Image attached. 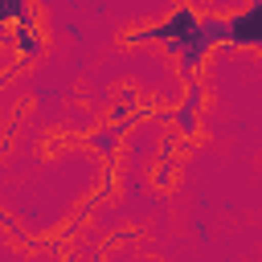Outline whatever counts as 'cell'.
Listing matches in <instances>:
<instances>
[{"label": "cell", "mask_w": 262, "mask_h": 262, "mask_svg": "<svg viewBox=\"0 0 262 262\" xmlns=\"http://www.w3.org/2000/svg\"><path fill=\"white\" fill-rule=\"evenodd\" d=\"M119 135H123V127H102V131H94V135H90V147H94V151H102V156H111V151H115V143H119Z\"/></svg>", "instance_id": "7a4b0ae2"}, {"label": "cell", "mask_w": 262, "mask_h": 262, "mask_svg": "<svg viewBox=\"0 0 262 262\" xmlns=\"http://www.w3.org/2000/svg\"><path fill=\"white\" fill-rule=\"evenodd\" d=\"M229 45H262V0L229 16Z\"/></svg>", "instance_id": "6da1fadb"}]
</instances>
